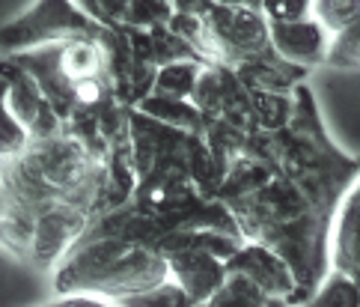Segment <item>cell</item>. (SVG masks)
<instances>
[{
	"mask_svg": "<svg viewBox=\"0 0 360 307\" xmlns=\"http://www.w3.org/2000/svg\"><path fill=\"white\" fill-rule=\"evenodd\" d=\"M164 260L170 268V280L182 287L185 296L200 304L212 299L226 280V260L200 248H164Z\"/></svg>",
	"mask_w": 360,
	"mask_h": 307,
	"instance_id": "8992f818",
	"label": "cell"
},
{
	"mask_svg": "<svg viewBox=\"0 0 360 307\" xmlns=\"http://www.w3.org/2000/svg\"><path fill=\"white\" fill-rule=\"evenodd\" d=\"M57 69L66 84L108 78V51L101 39H69L57 45Z\"/></svg>",
	"mask_w": 360,
	"mask_h": 307,
	"instance_id": "30bf717a",
	"label": "cell"
},
{
	"mask_svg": "<svg viewBox=\"0 0 360 307\" xmlns=\"http://www.w3.org/2000/svg\"><path fill=\"white\" fill-rule=\"evenodd\" d=\"M248 6H253V9H259V0H248Z\"/></svg>",
	"mask_w": 360,
	"mask_h": 307,
	"instance_id": "484cf974",
	"label": "cell"
},
{
	"mask_svg": "<svg viewBox=\"0 0 360 307\" xmlns=\"http://www.w3.org/2000/svg\"><path fill=\"white\" fill-rule=\"evenodd\" d=\"M250 93V111L256 132H283L292 123L295 99L292 93H271V89H248Z\"/></svg>",
	"mask_w": 360,
	"mask_h": 307,
	"instance_id": "4fadbf2b",
	"label": "cell"
},
{
	"mask_svg": "<svg viewBox=\"0 0 360 307\" xmlns=\"http://www.w3.org/2000/svg\"><path fill=\"white\" fill-rule=\"evenodd\" d=\"M173 4L170 0H128L122 27L128 30H158L167 27V21L173 18Z\"/></svg>",
	"mask_w": 360,
	"mask_h": 307,
	"instance_id": "ac0fdd59",
	"label": "cell"
},
{
	"mask_svg": "<svg viewBox=\"0 0 360 307\" xmlns=\"http://www.w3.org/2000/svg\"><path fill=\"white\" fill-rule=\"evenodd\" d=\"M176 12H191V15H205L214 4L212 0H170Z\"/></svg>",
	"mask_w": 360,
	"mask_h": 307,
	"instance_id": "cb8c5ba5",
	"label": "cell"
},
{
	"mask_svg": "<svg viewBox=\"0 0 360 307\" xmlns=\"http://www.w3.org/2000/svg\"><path fill=\"white\" fill-rule=\"evenodd\" d=\"M6 75V105L12 111L24 129H27L30 140H48L66 132V123L57 117V111L51 108V101L45 99V93L39 89L27 72H24L15 60H0Z\"/></svg>",
	"mask_w": 360,
	"mask_h": 307,
	"instance_id": "3957f363",
	"label": "cell"
},
{
	"mask_svg": "<svg viewBox=\"0 0 360 307\" xmlns=\"http://www.w3.org/2000/svg\"><path fill=\"white\" fill-rule=\"evenodd\" d=\"M105 36L108 27H98L96 21H89L72 0H36L27 12H21L18 18L0 27V51L9 57H18L27 51L60 45L69 39L105 42Z\"/></svg>",
	"mask_w": 360,
	"mask_h": 307,
	"instance_id": "6da1fadb",
	"label": "cell"
},
{
	"mask_svg": "<svg viewBox=\"0 0 360 307\" xmlns=\"http://www.w3.org/2000/svg\"><path fill=\"white\" fill-rule=\"evenodd\" d=\"M298 307H360V289L352 275L330 268L328 277L319 284V289Z\"/></svg>",
	"mask_w": 360,
	"mask_h": 307,
	"instance_id": "9a60e30c",
	"label": "cell"
},
{
	"mask_svg": "<svg viewBox=\"0 0 360 307\" xmlns=\"http://www.w3.org/2000/svg\"><path fill=\"white\" fill-rule=\"evenodd\" d=\"M268 27H271V48L277 57H283L286 63H292V66H301L307 72L316 66H325L330 36L321 30L313 18L280 21V24H268Z\"/></svg>",
	"mask_w": 360,
	"mask_h": 307,
	"instance_id": "52a82bcc",
	"label": "cell"
},
{
	"mask_svg": "<svg viewBox=\"0 0 360 307\" xmlns=\"http://www.w3.org/2000/svg\"><path fill=\"white\" fill-rule=\"evenodd\" d=\"M214 6H248V0H212Z\"/></svg>",
	"mask_w": 360,
	"mask_h": 307,
	"instance_id": "d4e9b609",
	"label": "cell"
},
{
	"mask_svg": "<svg viewBox=\"0 0 360 307\" xmlns=\"http://www.w3.org/2000/svg\"><path fill=\"white\" fill-rule=\"evenodd\" d=\"M194 307H289V304L265 296L262 289H256L250 280H244L241 275H226L224 287L217 289L212 299H205Z\"/></svg>",
	"mask_w": 360,
	"mask_h": 307,
	"instance_id": "5bb4252c",
	"label": "cell"
},
{
	"mask_svg": "<svg viewBox=\"0 0 360 307\" xmlns=\"http://www.w3.org/2000/svg\"><path fill=\"white\" fill-rule=\"evenodd\" d=\"M328 66L333 69H360V21L345 27L342 33L330 36L328 48Z\"/></svg>",
	"mask_w": 360,
	"mask_h": 307,
	"instance_id": "ffe728a7",
	"label": "cell"
},
{
	"mask_svg": "<svg viewBox=\"0 0 360 307\" xmlns=\"http://www.w3.org/2000/svg\"><path fill=\"white\" fill-rule=\"evenodd\" d=\"M226 275H241L265 296L286 301L289 307H298V280H295L292 268L286 265V260L277 257L271 248L259 245V242H244L236 251V257L226 263Z\"/></svg>",
	"mask_w": 360,
	"mask_h": 307,
	"instance_id": "5b68a950",
	"label": "cell"
},
{
	"mask_svg": "<svg viewBox=\"0 0 360 307\" xmlns=\"http://www.w3.org/2000/svg\"><path fill=\"white\" fill-rule=\"evenodd\" d=\"M134 111H140L143 117L155 120L161 125H170V129H179L185 134H202L205 132V120L202 113L191 105V101L182 99H170V96H158L149 93L134 105Z\"/></svg>",
	"mask_w": 360,
	"mask_h": 307,
	"instance_id": "8fae6325",
	"label": "cell"
},
{
	"mask_svg": "<svg viewBox=\"0 0 360 307\" xmlns=\"http://www.w3.org/2000/svg\"><path fill=\"white\" fill-rule=\"evenodd\" d=\"M205 66H209V63H202V60H197V57H185V60L164 63V66L155 69L152 93L191 101V96H194V89H197V84H200V75H202Z\"/></svg>",
	"mask_w": 360,
	"mask_h": 307,
	"instance_id": "7c38bea8",
	"label": "cell"
},
{
	"mask_svg": "<svg viewBox=\"0 0 360 307\" xmlns=\"http://www.w3.org/2000/svg\"><path fill=\"white\" fill-rule=\"evenodd\" d=\"M233 72L248 89H271V93H292L307 78V69L292 66V63L277 57L274 48L238 63V66H233Z\"/></svg>",
	"mask_w": 360,
	"mask_h": 307,
	"instance_id": "9c48e42d",
	"label": "cell"
},
{
	"mask_svg": "<svg viewBox=\"0 0 360 307\" xmlns=\"http://www.w3.org/2000/svg\"><path fill=\"white\" fill-rule=\"evenodd\" d=\"M330 268L360 275V173L345 191L330 227Z\"/></svg>",
	"mask_w": 360,
	"mask_h": 307,
	"instance_id": "ba28073f",
	"label": "cell"
},
{
	"mask_svg": "<svg viewBox=\"0 0 360 307\" xmlns=\"http://www.w3.org/2000/svg\"><path fill=\"white\" fill-rule=\"evenodd\" d=\"M354 284H357V289H360V275H354Z\"/></svg>",
	"mask_w": 360,
	"mask_h": 307,
	"instance_id": "4316f807",
	"label": "cell"
},
{
	"mask_svg": "<svg viewBox=\"0 0 360 307\" xmlns=\"http://www.w3.org/2000/svg\"><path fill=\"white\" fill-rule=\"evenodd\" d=\"M45 307H117L108 299L89 296V292H66V296H57L54 301H48Z\"/></svg>",
	"mask_w": 360,
	"mask_h": 307,
	"instance_id": "603a6c76",
	"label": "cell"
},
{
	"mask_svg": "<svg viewBox=\"0 0 360 307\" xmlns=\"http://www.w3.org/2000/svg\"><path fill=\"white\" fill-rule=\"evenodd\" d=\"M313 0H259V12L268 24L310 18Z\"/></svg>",
	"mask_w": 360,
	"mask_h": 307,
	"instance_id": "7402d4cb",
	"label": "cell"
},
{
	"mask_svg": "<svg viewBox=\"0 0 360 307\" xmlns=\"http://www.w3.org/2000/svg\"><path fill=\"white\" fill-rule=\"evenodd\" d=\"M86 224H89V212L69 206V203H57V206L45 209L33 224L27 260H33L39 268H57L75 248V242L84 236Z\"/></svg>",
	"mask_w": 360,
	"mask_h": 307,
	"instance_id": "277c9868",
	"label": "cell"
},
{
	"mask_svg": "<svg viewBox=\"0 0 360 307\" xmlns=\"http://www.w3.org/2000/svg\"><path fill=\"white\" fill-rule=\"evenodd\" d=\"M271 48V27L253 6H212L205 12V63L238 66Z\"/></svg>",
	"mask_w": 360,
	"mask_h": 307,
	"instance_id": "7a4b0ae2",
	"label": "cell"
},
{
	"mask_svg": "<svg viewBox=\"0 0 360 307\" xmlns=\"http://www.w3.org/2000/svg\"><path fill=\"white\" fill-rule=\"evenodd\" d=\"M89 21H96L98 27H122V15L128 0H72Z\"/></svg>",
	"mask_w": 360,
	"mask_h": 307,
	"instance_id": "44dd1931",
	"label": "cell"
},
{
	"mask_svg": "<svg viewBox=\"0 0 360 307\" xmlns=\"http://www.w3.org/2000/svg\"><path fill=\"white\" fill-rule=\"evenodd\" d=\"M310 18L328 36H337L360 21V0H313Z\"/></svg>",
	"mask_w": 360,
	"mask_h": 307,
	"instance_id": "2e32d148",
	"label": "cell"
},
{
	"mask_svg": "<svg viewBox=\"0 0 360 307\" xmlns=\"http://www.w3.org/2000/svg\"><path fill=\"white\" fill-rule=\"evenodd\" d=\"M117 307H194V301L185 296L179 284L164 280V284L152 287L146 292H137V296H131V299L117 301Z\"/></svg>",
	"mask_w": 360,
	"mask_h": 307,
	"instance_id": "d6986e66",
	"label": "cell"
},
{
	"mask_svg": "<svg viewBox=\"0 0 360 307\" xmlns=\"http://www.w3.org/2000/svg\"><path fill=\"white\" fill-rule=\"evenodd\" d=\"M30 146L27 129L12 117V111L6 105V75L0 66V158H15Z\"/></svg>",
	"mask_w": 360,
	"mask_h": 307,
	"instance_id": "e0dca14e",
	"label": "cell"
}]
</instances>
